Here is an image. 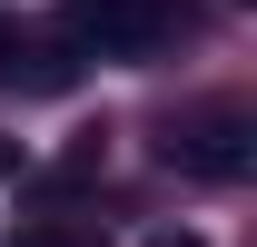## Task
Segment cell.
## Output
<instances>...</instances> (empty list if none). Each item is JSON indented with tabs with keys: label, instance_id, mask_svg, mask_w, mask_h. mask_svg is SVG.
<instances>
[{
	"label": "cell",
	"instance_id": "1",
	"mask_svg": "<svg viewBox=\"0 0 257 247\" xmlns=\"http://www.w3.org/2000/svg\"><path fill=\"white\" fill-rule=\"evenodd\" d=\"M69 40H79V50H119V60H139V50L188 40V10H178V0H69Z\"/></svg>",
	"mask_w": 257,
	"mask_h": 247
},
{
	"label": "cell",
	"instance_id": "2",
	"mask_svg": "<svg viewBox=\"0 0 257 247\" xmlns=\"http://www.w3.org/2000/svg\"><path fill=\"white\" fill-rule=\"evenodd\" d=\"M247 109H198V119L168 129V168H188V178H237L247 168Z\"/></svg>",
	"mask_w": 257,
	"mask_h": 247
},
{
	"label": "cell",
	"instance_id": "3",
	"mask_svg": "<svg viewBox=\"0 0 257 247\" xmlns=\"http://www.w3.org/2000/svg\"><path fill=\"white\" fill-rule=\"evenodd\" d=\"M69 79H79V60L69 50H40L30 20L0 10V89H69Z\"/></svg>",
	"mask_w": 257,
	"mask_h": 247
},
{
	"label": "cell",
	"instance_id": "4",
	"mask_svg": "<svg viewBox=\"0 0 257 247\" xmlns=\"http://www.w3.org/2000/svg\"><path fill=\"white\" fill-rule=\"evenodd\" d=\"M20 247H99L89 227H50V237H20Z\"/></svg>",
	"mask_w": 257,
	"mask_h": 247
},
{
	"label": "cell",
	"instance_id": "5",
	"mask_svg": "<svg viewBox=\"0 0 257 247\" xmlns=\"http://www.w3.org/2000/svg\"><path fill=\"white\" fill-rule=\"evenodd\" d=\"M20 168H30V149H20V139H0V188L20 178Z\"/></svg>",
	"mask_w": 257,
	"mask_h": 247
},
{
	"label": "cell",
	"instance_id": "6",
	"mask_svg": "<svg viewBox=\"0 0 257 247\" xmlns=\"http://www.w3.org/2000/svg\"><path fill=\"white\" fill-rule=\"evenodd\" d=\"M149 247H208V237H198V227H159Z\"/></svg>",
	"mask_w": 257,
	"mask_h": 247
}]
</instances>
